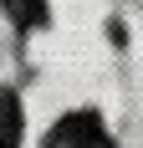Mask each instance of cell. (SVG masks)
I'll list each match as a JSON object with an SVG mask.
<instances>
[{
  "mask_svg": "<svg viewBox=\"0 0 143 148\" xmlns=\"http://www.w3.org/2000/svg\"><path fill=\"white\" fill-rule=\"evenodd\" d=\"M56 138L67 148H113L107 133H102V118H97V112H72V118H61Z\"/></svg>",
  "mask_w": 143,
  "mask_h": 148,
  "instance_id": "cell-1",
  "label": "cell"
},
{
  "mask_svg": "<svg viewBox=\"0 0 143 148\" xmlns=\"http://www.w3.org/2000/svg\"><path fill=\"white\" fill-rule=\"evenodd\" d=\"M21 138V102L15 92H0V148H15Z\"/></svg>",
  "mask_w": 143,
  "mask_h": 148,
  "instance_id": "cell-2",
  "label": "cell"
},
{
  "mask_svg": "<svg viewBox=\"0 0 143 148\" xmlns=\"http://www.w3.org/2000/svg\"><path fill=\"white\" fill-rule=\"evenodd\" d=\"M0 5L21 21V26H41L46 21V0H0Z\"/></svg>",
  "mask_w": 143,
  "mask_h": 148,
  "instance_id": "cell-3",
  "label": "cell"
}]
</instances>
